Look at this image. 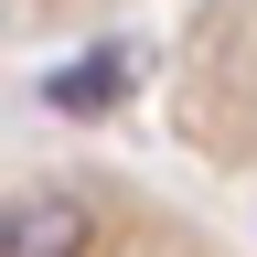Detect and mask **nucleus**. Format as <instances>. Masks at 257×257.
<instances>
[{
    "label": "nucleus",
    "instance_id": "f257e3e1",
    "mask_svg": "<svg viewBox=\"0 0 257 257\" xmlns=\"http://www.w3.org/2000/svg\"><path fill=\"white\" fill-rule=\"evenodd\" d=\"M128 96H140V54L128 43H86L75 64L43 75V107L54 118H107V107H128Z\"/></svg>",
    "mask_w": 257,
    "mask_h": 257
},
{
    "label": "nucleus",
    "instance_id": "f03ea898",
    "mask_svg": "<svg viewBox=\"0 0 257 257\" xmlns=\"http://www.w3.org/2000/svg\"><path fill=\"white\" fill-rule=\"evenodd\" d=\"M96 246V225L75 193H11L0 204V257H86Z\"/></svg>",
    "mask_w": 257,
    "mask_h": 257
}]
</instances>
